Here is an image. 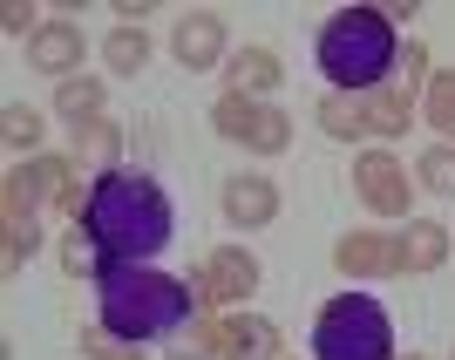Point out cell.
<instances>
[{
    "label": "cell",
    "mask_w": 455,
    "mask_h": 360,
    "mask_svg": "<svg viewBox=\"0 0 455 360\" xmlns=\"http://www.w3.org/2000/svg\"><path fill=\"white\" fill-rule=\"evenodd\" d=\"M82 238L102 266H150L177 238V211L143 171H102L82 197Z\"/></svg>",
    "instance_id": "1"
},
{
    "label": "cell",
    "mask_w": 455,
    "mask_h": 360,
    "mask_svg": "<svg viewBox=\"0 0 455 360\" xmlns=\"http://www.w3.org/2000/svg\"><path fill=\"white\" fill-rule=\"evenodd\" d=\"M95 306L116 340H164L190 320V285L150 266H102L95 272Z\"/></svg>",
    "instance_id": "2"
},
{
    "label": "cell",
    "mask_w": 455,
    "mask_h": 360,
    "mask_svg": "<svg viewBox=\"0 0 455 360\" xmlns=\"http://www.w3.org/2000/svg\"><path fill=\"white\" fill-rule=\"evenodd\" d=\"M401 61V41H395V20L374 14V7H347L320 28V76L347 95H367L395 76Z\"/></svg>",
    "instance_id": "3"
},
{
    "label": "cell",
    "mask_w": 455,
    "mask_h": 360,
    "mask_svg": "<svg viewBox=\"0 0 455 360\" xmlns=\"http://www.w3.org/2000/svg\"><path fill=\"white\" fill-rule=\"evenodd\" d=\"M313 360H395V320L367 292H340L313 320Z\"/></svg>",
    "instance_id": "4"
},
{
    "label": "cell",
    "mask_w": 455,
    "mask_h": 360,
    "mask_svg": "<svg viewBox=\"0 0 455 360\" xmlns=\"http://www.w3.org/2000/svg\"><path fill=\"white\" fill-rule=\"evenodd\" d=\"M218 130L225 136H245L251 150H285V109H259L251 95H225L218 102Z\"/></svg>",
    "instance_id": "5"
},
{
    "label": "cell",
    "mask_w": 455,
    "mask_h": 360,
    "mask_svg": "<svg viewBox=\"0 0 455 360\" xmlns=\"http://www.w3.org/2000/svg\"><path fill=\"white\" fill-rule=\"evenodd\" d=\"M177 61H184L190 76H197V68H218V61H225V20L218 14H184L177 20Z\"/></svg>",
    "instance_id": "6"
},
{
    "label": "cell",
    "mask_w": 455,
    "mask_h": 360,
    "mask_svg": "<svg viewBox=\"0 0 455 360\" xmlns=\"http://www.w3.org/2000/svg\"><path fill=\"white\" fill-rule=\"evenodd\" d=\"M28 61H35L41 76H68V68L82 61V28H76V20H48V28H35Z\"/></svg>",
    "instance_id": "7"
},
{
    "label": "cell",
    "mask_w": 455,
    "mask_h": 360,
    "mask_svg": "<svg viewBox=\"0 0 455 360\" xmlns=\"http://www.w3.org/2000/svg\"><path fill=\"white\" fill-rule=\"evenodd\" d=\"M225 218H231V225H272V218H279V190H272V177H231V184H225Z\"/></svg>",
    "instance_id": "8"
},
{
    "label": "cell",
    "mask_w": 455,
    "mask_h": 360,
    "mask_svg": "<svg viewBox=\"0 0 455 360\" xmlns=\"http://www.w3.org/2000/svg\"><path fill=\"white\" fill-rule=\"evenodd\" d=\"M251 285H259V259H251V252H218V259H211V292H218V300H238Z\"/></svg>",
    "instance_id": "9"
},
{
    "label": "cell",
    "mask_w": 455,
    "mask_h": 360,
    "mask_svg": "<svg viewBox=\"0 0 455 360\" xmlns=\"http://www.w3.org/2000/svg\"><path fill=\"white\" fill-rule=\"evenodd\" d=\"M279 89V61L266 48H245V55H231V95H266Z\"/></svg>",
    "instance_id": "10"
},
{
    "label": "cell",
    "mask_w": 455,
    "mask_h": 360,
    "mask_svg": "<svg viewBox=\"0 0 455 360\" xmlns=\"http://www.w3.org/2000/svg\"><path fill=\"white\" fill-rule=\"evenodd\" d=\"M102 55H109V76H143L150 41H143V28H116V35L102 41Z\"/></svg>",
    "instance_id": "11"
},
{
    "label": "cell",
    "mask_w": 455,
    "mask_h": 360,
    "mask_svg": "<svg viewBox=\"0 0 455 360\" xmlns=\"http://www.w3.org/2000/svg\"><path fill=\"white\" fill-rule=\"evenodd\" d=\"M361 177H367V197H374L380 211H401V197H408V190H401V177H395V156H367Z\"/></svg>",
    "instance_id": "12"
},
{
    "label": "cell",
    "mask_w": 455,
    "mask_h": 360,
    "mask_svg": "<svg viewBox=\"0 0 455 360\" xmlns=\"http://www.w3.org/2000/svg\"><path fill=\"white\" fill-rule=\"evenodd\" d=\"M225 354H238V360H251V354H266L272 347V320H225Z\"/></svg>",
    "instance_id": "13"
},
{
    "label": "cell",
    "mask_w": 455,
    "mask_h": 360,
    "mask_svg": "<svg viewBox=\"0 0 455 360\" xmlns=\"http://www.w3.org/2000/svg\"><path fill=\"white\" fill-rule=\"evenodd\" d=\"M61 116H68V123H95V116H102V82H68V89H61Z\"/></svg>",
    "instance_id": "14"
},
{
    "label": "cell",
    "mask_w": 455,
    "mask_h": 360,
    "mask_svg": "<svg viewBox=\"0 0 455 360\" xmlns=\"http://www.w3.org/2000/svg\"><path fill=\"white\" fill-rule=\"evenodd\" d=\"M421 184H428V190H442V197L455 190V143H442V150H428V156H421Z\"/></svg>",
    "instance_id": "15"
},
{
    "label": "cell",
    "mask_w": 455,
    "mask_h": 360,
    "mask_svg": "<svg viewBox=\"0 0 455 360\" xmlns=\"http://www.w3.org/2000/svg\"><path fill=\"white\" fill-rule=\"evenodd\" d=\"M7 143H14V150H35L41 143V116L20 109V102H7Z\"/></svg>",
    "instance_id": "16"
},
{
    "label": "cell",
    "mask_w": 455,
    "mask_h": 360,
    "mask_svg": "<svg viewBox=\"0 0 455 360\" xmlns=\"http://www.w3.org/2000/svg\"><path fill=\"white\" fill-rule=\"evenodd\" d=\"M428 116H435V130L455 136V76H435V82H428Z\"/></svg>",
    "instance_id": "17"
},
{
    "label": "cell",
    "mask_w": 455,
    "mask_h": 360,
    "mask_svg": "<svg viewBox=\"0 0 455 360\" xmlns=\"http://www.w3.org/2000/svg\"><path fill=\"white\" fill-rule=\"evenodd\" d=\"M374 259H395V252L380 245V238H347L340 245V266H374Z\"/></svg>",
    "instance_id": "18"
},
{
    "label": "cell",
    "mask_w": 455,
    "mask_h": 360,
    "mask_svg": "<svg viewBox=\"0 0 455 360\" xmlns=\"http://www.w3.org/2000/svg\"><path fill=\"white\" fill-rule=\"evenodd\" d=\"M320 123H326L333 136H347V130H361V109H354V102L340 95V102H326V116H320Z\"/></svg>",
    "instance_id": "19"
}]
</instances>
